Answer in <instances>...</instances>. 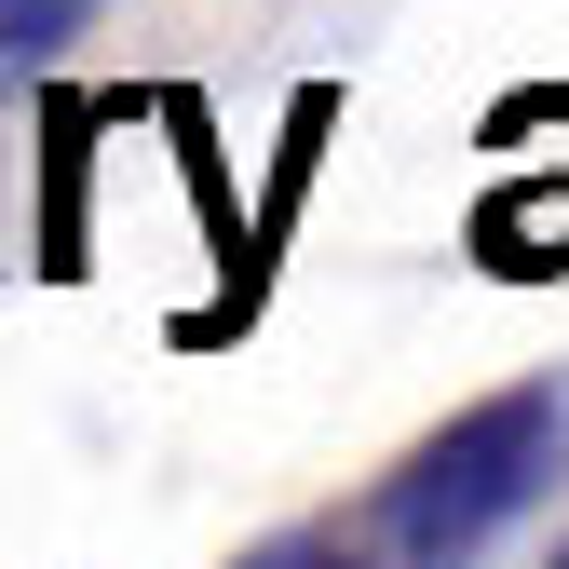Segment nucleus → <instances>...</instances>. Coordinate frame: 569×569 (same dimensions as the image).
Wrapping results in <instances>:
<instances>
[{
  "instance_id": "nucleus-1",
  "label": "nucleus",
  "mask_w": 569,
  "mask_h": 569,
  "mask_svg": "<svg viewBox=\"0 0 569 569\" xmlns=\"http://www.w3.org/2000/svg\"><path fill=\"white\" fill-rule=\"evenodd\" d=\"M556 475H569V367L461 407L448 435H420L380 475V542L407 569H461L488 529H516L529 502H556Z\"/></svg>"
},
{
  "instance_id": "nucleus-2",
  "label": "nucleus",
  "mask_w": 569,
  "mask_h": 569,
  "mask_svg": "<svg viewBox=\"0 0 569 569\" xmlns=\"http://www.w3.org/2000/svg\"><path fill=\"white\" fill-rule=\"evenodd\" d=\"M82 14H96V0H0V54H54V41H82Z\"/></svg>"
},
{
  "instance_id": "nucleus-3",
  "label": "nucleus",
  "mask_w": 569,
  "mask_h": 569,
  "mask_svg": "<svg viewBox=\"0 0 569 569\" xmlns=\"http://www.w3.org/2000/svg\"><path fill=\"white\" fill-rule=\"evenodd\" d=\"M231 569H367V556L326 542V529H284V542H258V556H231Z\"/></svg>"
},
{
  "instance_id": "nucleus-4",
  "label": "nucleus",
  "mask_w": 569,
  "mask_h": 569,
  "mask_svg": "<svg viewBox=\"0 0 569 569\" xmlns=\"http://www.w3.org/2000/svg\"><path fill=\"white\" fill-rule=\"evenodd\" d=\"M556 569H569V542H556Z\"/></svg>"
}]
</instances>
